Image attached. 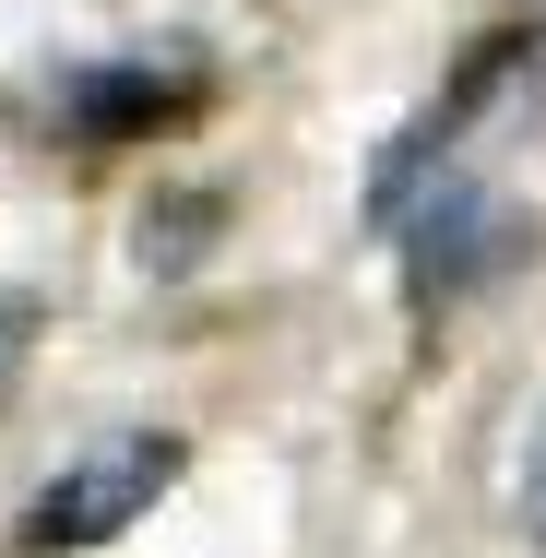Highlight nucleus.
Here are the masks:
<instances>
[{
	"label": "nucleus",
	"mask_w": 546,
	"mask_h": 558,
	"mask_svg": "<svg viewBox=\"0 0 546 558\" xmlns=\"http://www.w3.org/2000/svg\"><path fill=\"white\" fill-rule=\"evenodd\" d=\"M167 475H179V440H96L36 499V547H108V535H131L167 499Z\"/></svg>",
	"instance_id": "1"
},
{
	"label": "nucleus",
	"mask_w": 546,
	"mask_h": 558,
	"mask_svg": "<svg viewBox=\"0 0 546 558\" xmlns=\"http://www.w3.org/2000/svg\"><path fill=\"white\" fill-rule=\"evenodd\" d=\"M511 250H523V215H499L487 191H451V203L428 215V238H416V286H428V298H451V286H487Z\"/></svg>",
	"instance_id": "2"
},
{
	"label": "nucleus",
	"mask_w": 546,
	"mask_h": 558,
	"mask_svg": "<svg viewBox=\"0 0 546 558\" xmlns=\"http://www.w3.org/2000/svg\"><path fill=\"white\" fill-rule=\"evenodd\" d=\"M191 96L179 84H155V72H72V96H60V119L84 131V143H108V131H155V119H179Z\"/></svg>",
	"instance_id": "3"
},
{
	"label": "nucleus",
	"mask_w": 546,
	"mask_h": 558,
	"mask_svg": "<svg viewBox=\"0 0 546 558\" xmlns=\"http://www.w3.org/2000/svg\"><path fill=\"white\" fill-rule=\"evenodd\" d=\"M226 226V203L215 191H179V203H155V215L131 226V250H143V262H155V274H191V262H203V238H215Z\"/></svg>",
	"instance_id": "4"
},
{
	"label": "nucleus",
	"mask_w": 546,
	"mask_h": 558,
	"mask_svg": "<svg viewBox=\"0 0 546 558\" xmlns=\"http://www.w3.org/2000/svg\"><path fill=\"white\" fill-rule=\"evenodd\" d=\"M523 523L546 535V440H535V475H523Z\"/></svg>",
	"instance_id": "5"
}]
</instances>
